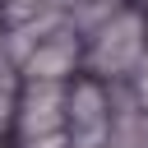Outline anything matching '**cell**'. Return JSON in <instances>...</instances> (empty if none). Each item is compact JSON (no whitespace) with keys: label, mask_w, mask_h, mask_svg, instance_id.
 <instances>
[{"label":"cell","mask_w":148,"mask_h":148,"mask_svg":"<svg viewBox=\"0 0 148 148\" xmlns=\"http://www.w3.org/2000/svg\"><path fill=\"white\" fill-rule=\"evenodd\" d=\"M74 65H79V37H74V32H51V37L23 60V74H28L32 83H60Z\"/></svg>","instance_id":"cell-3"},{"label":"cell","mask_w":148,"mask_h":148,"mask_svg":"<svg viewBox=\"0 0 148 148\" xmlns=\"http://www.w3.org/2000/svg\"><path fill=\"white\" fill-rule=\"evenodd\" d=\"M106 92L97 83H79L69 97V125H74V148H97L106 134Z\"/></svg>","instance_id":"cell-4"},{"label":"cell","mask_w":148,"mask_h":148,"mask_svg":"<svg viewBox=\"0 0 148 148\" xmlns=\"http://www.w3.org/2000/svg\"><path fill=\"white\" fill-rule=\"evenodd\" d=\"M5 116H9V97L0 92V130H5Z\"/></svg>","instance_id":"cell-6"},{"label":"cell","mask_w":148,"mask_h":148,"mask_svg":"<svg viewBox=\"0 0 148 148\" xmlns=\"http://www.w3.org/2000/svg\"><path fill=\"white\" fill-rule=\"evenodd\" d=\"M148 56V23L143 14H111L97 28L92 42V69L97 74H130Z\"/></svg>","instance_id":"cell-1"},{"label":"cell","mask_w":148,"mask_h":148,"mask_svg":"<svg viewBox=\"0 0 148 148\" xmlns=\"http://www.w3.org/2000/svg\"><path fill=\"white\" fill-rule=\"evenodd\" d=\"M139 97L148 102V56H143V65H139Z\"/></svg>","instance_id":"cell-5"},{"label":"cell","mask_w":148,"mask_h":148,"mask_svg":"<svg viewBox=\"0 0 148 148\" xmlns=\"http://www.w3.org/2000/svg\"><path fill=\"white\" fill-rule=\"evenodd\" d=\"M65 116H69V97L60 83H32L23 88L18 97V130L23 139H51V134H65Z\"/></svg>","instance_id":"cell-2"}]
</instances>
